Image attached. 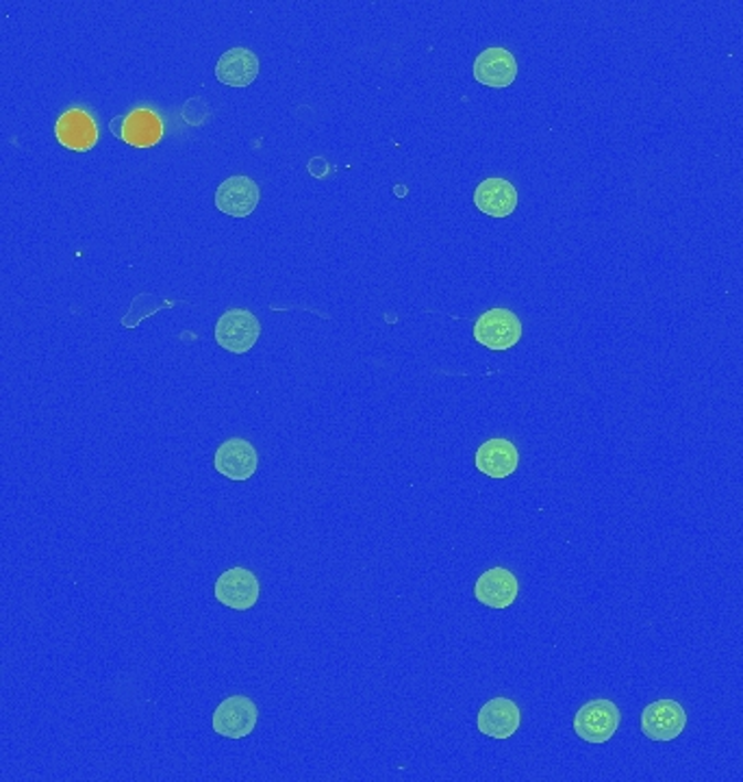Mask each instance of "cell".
Masks as SVG:
<instances>
[{
    "mask_svg": "<svg viewBox=\"0 0 743 782\" xmlns=\"http://www.w3.org/2000/svg\"><path fill=\"white\" fill-rule=\"evenodd\" d=\"M215 344L233 355H246L262 337V325L248 309H229L215 323Z\"/></svg>",
    "mask_w": 743,
    "mask_h": 782,
    "instance_id": "1",
    "label": "cell"
},
{
    "mask_svg": "<svg viewBox=\"0 0 743 782\" xmlns=\"http://www.w3.org/2000/svg\"><path fill=\"white\" fill-rule=\"evenodd\" d=\"M474 339L489 350H509L522 339V323L511 309H487L474 323Z\"/></svg>",
    "mask_w": 743,
    "mask_h": 782,
    "instance_id": "2",
    "label": "cell"
},
{
    "mask_svg": "<svg viewBox=\"0 0 743 782\" xmlns=\"http://www.w3.org/2000/svg\"><path fill=\"white\" fill-rule=\"evenodd\" d=\"M622 723V714L615 702L598 698L583 705L574 716V732L587 743H607Z\"/></svg>",
    "mask_w": 743,
    "mask_h": 782,
    "instance_id": "3",
    "label": "cell"
},
{
    "mask_svg": "<svg viewBox=\"0 0 743 782\" xmlns=\"http://www.w3.org/2000/svg\"><path fill=\"white\" fill-rule=\"evenodd\" d=\"M257 721L259 709L251 698L231 696L215 707L211 726L224 739H246L257 728Z\"/></svg>",
    "mask_w": 743,
    "mask_h": 782,
    "instance_id": "4",
    "label": "cell"
},
{
    "mask_svg": "<svg viewBox=\"0 0 743 782\" xmlns=\"http://www.w3.org/2000/svg\"><path fill=\"white\" fill-rule=\"evenodd\" d=\"M262 593L259 579L246 568H231L222 572L213 586V595L222 606L233 611H248L257 604Z\"/></svg>",
    "mask_w": 743,
    "mask_h": 782,
    "instance_id": "5",
    "label": "cell"
},
{
    "mask_svg": "<svg viewBox=\"0 0 743 782\" xmlns=\"http://www.w3.org/2000/svg\"><path fill=\"white\" fill-rule=\"evenodd\" d=\"M213 467L229 480H248L259 467L257 448L242 437H231L222 442L213 455Z\"/></svg>",
    "mask_w": 743,
    "mask_h": 782,
    "instance_id": "6",
    "label": "cell"
},
{
    "mask_svg": "<svg viewBox=\"0 0 743 782\" xmlns=\"http://www.w3.org/2000/svg\"><path fill=\"white\" fill-rule=\"evenodd\" d=\"M687 726V714L676 700H657L641 714V732L652 741H675Z\"/></svg>",
    "mask_w": 743,
    "mask_h": 782,
    "instance_id": "7",
    "label": "cell"
},
{
    "mask_svg": "<svg viewBox=\"0 0 743 782\" xmlns=\"http://www.w3.org/2000/svg\"><path fill=\"white\" fill-rule=\"evenodd\" d=\"M262 200L259 186L244 175L229 177L215 190V207L231 218H248Z\"/></svg>",
    "mask_w": 743,
    "mask_h": 782,
    "instance_id": "8",
    "label": "cell"
},
{
    "mask_svg": "<svg viewBox=\"0 0 743 782\" xmlns=\"http://www.w3.org/2000/svg\"><path fill=\"white\" fill-rule=\"evenodd\" d=\"M520 593L518 577L507 568H489L474 585V598L489 609H509Z\"/></svg>",
    "mask_w": 743,
    "mask_h": 782,
    "instance_id": "9",
    "label": "cell"
},
{
    "mask_svg": "<svg viewBox=\"0 0 743 782\" xmlns=\"http://www.w3.org/2000/svg\"><path fill=\"white\" fill-rule=\"evenodd\" d=\"M522 723L520 707L509 698H493L485 702L476 716L480 735L489 739H511Z\"/></svg>",
    "mask_w": 743,
    "mask_h": 782,
    "instance_id": "10",
    "label": "cell"
},
{
    "mask_svg": "<svg viewBox=\"0 0 743 782\" xmlns=\"http://www.w3.org/2000/svg\"><path fill=\"white\" fill-rule=\"evenodd\" d=\"M474 463L487 478H509L520 467V453L511 440L493 437L478 446Z\"/></svg>",
    "mask_w": 743,
    "mask_h": 782,
    "instance_id": "11",
    "label": "cell"
},
{
    "mask_svg": "<svg viewBox=\"0 0 743 782\" xmlns=\"http://www.w3.org/2000/svg\"><path fill=\"white\" fill-rule=\"evenodd\" d=\"M474 78L487 87H509L518 78V62L511 51L489 46L474 62Z\"/></svg>",
    "mask_w": 743,
    "mask_h": 782,
    "instance_id": "12",
    "label": "cell"
},
{
    "mask_svg": "<svg viewBox=\"0 0 743 782\" xmlns=\"http://www.w3.org/2000/svg\"><path fill=\"white\" fill-rule=\"evenodd\" d=\"M518 190L513 183L500 177L485 179L474 190V204L480 213L489 218H509L518 209Z\"/></svg>",
    "mask_w": 743,
    "mask_h": 782,
    "instance_id": "13",
    "label": "cell"
},
{
    "mask_svg": "<svg viewBox=\"0 0 743 782\" xmlns=\"http://www.w3.org/2000/svg\"><path fill=\"white\" fill-rule=\"evenodd\" d=\"M259 76V57L244 46H235L220 55L215 78L229 87H248Z\"/></svg>",
    "mask_w": 743,
    "mask_h": 782,
    "instance_id": "14",
    "label": "cell"
},
{
    "mask_svg": "<svg viewBox=\"0 0 743 782\" xmlns=\"http://www.w3.org/2000/svg\"><path fill=\"white\" fill-rule=\"evenodd\" d=\"M55 135L64 148L74 152H85L94 148V144L98 141V129L94 118L81 109L66 112L55 125Z\"/></svg>",
    "mask_w": 743,
    "mask_h": 782,
    "instance_id": "15",
    "label": "cell"
},
{
    "mask_svg": "<svg viewBox=\"0 0 743 782\" xmlns=\"http://www.w3.org/2000/svg\"><path fill=\"white\" fill-rule=\"evenodd\" d=\"M120 135L136 148H150L163 137V123L150 109H136L123 120Z\"/></svg>",
    "mask_w": 743,
    "mask_h": 782,
    "instance_id": "16",
    "label": "cell"
}]
</instances>
